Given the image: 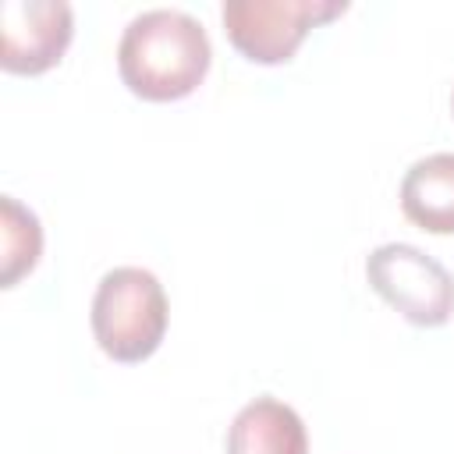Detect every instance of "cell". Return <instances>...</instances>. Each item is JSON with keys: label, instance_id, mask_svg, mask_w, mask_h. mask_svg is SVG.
Instances as JSON below:
<instances>
[{"label": "cell", "instance_id": "cell-1", "mask_svg": "<svg viewBox=\"0 0 454 454\" xmlns=\"http://www.w3.org/2000/svg\"><path fill=\"white\" fill-rule=\"evenodd\" d=\"M209 60L213 46L202 21L174 7H153L135 14L117 43L121 82L149 103L192 96L202 85Z\"/></svg>", "mask_w": 454, "mask_h": 454}, {"label": "cell", "instance_id": "cell-2", "mask_svg": "<svg viewBox=\"0 0 454 454\" xmlns=\"http://www.w3.org/2000/svg\"><path fill=\"white\" fill-rule=\"evenodd\" d=\"M167 291L142 266H114L92 294V337L114 362H145L167 333Z\"/></svg>", "mask_w": 454, "mask_h": 454}, {"label": "cell", "instance_id": "cell-3", "mask_svg": "<svg viewBox=\"0 0 454 454\" xmlns=\"http://www.w3.org/2000/svg\"><path fill=\"white\" fill-rule=\"evenodd\" d=\"M344 11V0H227L220 18L241 57L252 64H287L316 25Z\"/></svg>", "mask_w": 454, "mask_h": 454}, {"label": "cell", "instance_id": "cell-4", "mask_svg": "<svg viewBox=\"0 0 454 454\" xmlns=\"http://www.w3.org/2000/svg\"><path fill=\"white\" fill-rule=\"evenodd\" d=\"M369 287L415 326H443L454 316L450 270L415 245L387 241L365 259Z\"/></svg>", "mask_w": 454, "mask_h": 454}, {"label": "cell", "instance_id": "cell-5", "mask_svg": "<svg viewBox=\"0 0 454 454\" xmlns=\"http://www.w3.org/2000/svg\"><path fill=\"white\" fill-rule=\"evenodd\" d=\"M0 67L11 74H43L71 46L74 11L64 0H4L0 4Z\"/></svg>", "mask_w": 454, "mask_h": 454}, {"label": "cell", "instance_id": "cell-6", "mask_svg": "<svg viewBox=\"0 0 454 454\" xmlns=\"http://www.w3.org/2000/svg\"><path fill=\"white\" fill-rule=\"evenodd\" d=\"M227 454H309V433L291 404L255 397L234 415L227 429Z\"/></svg>", "mask_w": 454, "mask_h": 454}, {"label": "cell", "instance_id": "cell-7", "mask_svg": "<svg viewBox=\"0 0 454 454\" xmlns=\"http://www.w3.org/2000/svg\"><path fill=\"white\" fill-rule=\"evenodd\" d=\"M401 213L429 234H454V153H429L404 170Z\"/></svg>", "mask_w": 454, "mask_h": 454}, {"label": "cell", "instance_id": "cell-8", "mask_svg": "<svg viewBox=\"0 0 454 454\" xmlns=\"http://www.w3.org/2000/svg\"><path fill=\"white\" fill-rule=\"evenodd\" d=\"M43 255V227L32 209H25L14 195L0 199V284L14 287L25 273L35 270Z\"/></svg>", "mask_w": 454, "mask_h": 454}, {"label": "cell", "instance_id": "cell-9", "mask_svg": "<svg viewBox=\"0 0 454 454\" xmlns=\"http://www.w3.org/2000/svg\"><path fill=\"white\" fill-rule=\"evenodd\" d=\"M450 103H454V99H450Z\"/></svg>", "mask_w": 454, "mask_h": 454}]
</instances>
